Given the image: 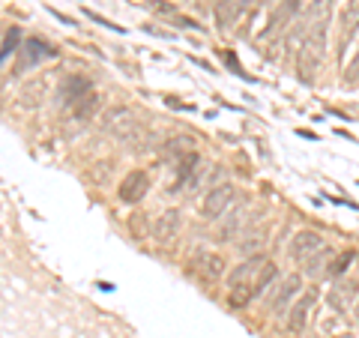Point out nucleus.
I'll return each mask as SVG.
<instances>
[{
  "label": "nucleus",
  "instance_id": "21",
  "mask_svg": "<svg viewBox=\"0 0 359 338\" xmlns=\"http://www.w3.org/2000/svg\"><path fill=\"white\" fill-rule=\"evenodd\" d=\"M96 105H99V99H96V93H90L87 99H81V102L75 105V120H87L90 114L96 111Z\"/></svg>",
  "mask_w": 359,
  "mask_h": 338
},
{
  "label": "nucleus",
  "instance_id": "9",
  "mask_svg": "<svg viewBox=\"0 0 359 338\" xmlns=\"http://www.w3.org/2000/svg\"><path fill=\"white\" fill-rule=\"evenodd\" d=\"M318 249H323V236L318 231H311V228L297 231L294 240H290V257H294L297 264H306Z\"/></svg>",
  "mask_w": 359,
  "mask_h": 338
},
{
  "label": "nucleus",
  "instance_id": "2",
  "mask_svg": "<svg viewBox=\"0 0 359 338\" xmlns=\"http://www.w3.org/2000/svg\"><path fill=\"white\" fill-rule=\"evenodd\" d=\"M323 51H327V27H318L311 30L306 39L299 45V58H297V72L306 84L314 81V75H318L320 63H323Z\"/></svg>",
  "mask_w": 359,
  "mask_h": 338
},
{
  "label": "nucleus",
  "instance_id": "22",
  "mask_svg": "<svg viewBox=\"0 0 359 338\" xmlns=\"http://www.w3.org/2000/svg\"><path fill=\"white\" fill-rule=\"evenodd\" d=\"M219 58H222V63H224V66H231V69L237 72L240 78H249V75L243 72V66H240V60H237V54H233V51H219Z\"/></svg>",
  "mask_w": 359,
  "mask_h": 338
},
{
  "label": "nucleus",
  "instance_id": "14",
  "mask_svg": "<svg viewBox=\"0 0 359 338\" xmlns=\"http://www.w3.org/2000/svg\"><path fill=\"white\" fill-rule=\"evenodd\" d=\"M180 228H183V216H180L177 210H165L159 219L153 222V240L156 243H171L180 236Z\"/></svg>",
  "mask_w": 359,
  "mask_h": 338
},
{
  "label": "nucleus",
  "instance_id": "13",
  "mask_svg": "<svg viewBox=\"0 0 359 338\" xmlns=\"http://www.w3.org/2000/svg\"><path fill=\"white\" fill-rule=\"evenodd\" d=\"M192 269H195V273L204 278V281H216V278L224 276V269H228V261H224L222 255H216V252H201V255H195Z\"/></svg>",
  "mask_w": 359,
  "mask_h": 338
},
{
  "label": "nucleus",
  "instance_id": "10",
  "mask_svg": "<svg viewBox=\"0 0 359 338\" xmlns=\"http://www.w3.org/2000/svg\"><path fill=\"white\" fill-rule=\"evenodd\" d=\"M147 191H150V174L147 171H132V174L123 177L117 195H120L123 204H138Z\"/></svg>",
  "mask_w": 359,
  "mask_h": 338
},
{
  "label": "nucleus",
  "instance_id": "16",
  "mask_svg": "<svg viewBox=\"0 0 359 338\" xmlns=\"http://www.w3.org/2000/svg\"><path fill=\"white\" fill-rule=\"evenodd\" d=\"M198 165H201V156L198 153H183V156H180V159H177V183H174L171 191L183 189L186 183H192V177L198 174Z\"/></svg>",
  "mask_w": 359,
  "mask_h": 338
},
{
  "label": "nucleus",
  "instance_id": "12",
  "mask_svg": "<svg viewBox=\"0 0 359 338\" xmlns=\"http://www.w3.org/2000/svg\"><path fill=\"white\" fill-rule=\"evenodd\" d=\"M299 290H302V278H299V276H287V278H282V285L276 288L273 299H269V311H276V314L287 311V309H290V302L299 297Z\"/></svg>",
  "mask_w": 359,
  "mask_h": 338
},
{
  "label": "nucleus",
  "instance_id": "7",
  "mask_svg": "<svg viewBox=\"0 0 359 338\" xmlns=\"http://www.w3.org/2000/svg\"><path fill=\"white\" fill-rule=\"evenodd\" d=\"M356 299H359V281L356 278H335V285L332 290L327 294V302L339 311V314H347V309L356 306Z\"/></svg>",
  "mask_w": 359,
  "mask_h": 338
},
{
  "label": "nucleus",
  "instance_id": "23",
  "mask_svg": "<svg viewBox=\"0 0 359 338\" xmlns=\"http://www.w3.org/2000/svg\"><path fill=\"white\" fill-rule=\"evenodd\" d=\"M243 216H245V210L240 207V210H237V212H233V216H231V222H228V224H224V228H222V236H233V234H237V228L243 224Z\"/></svg>",
  "mask_w": 359,
  "mask_h": 338
},
{
  "label": "nucleus",
  "instance_id": "15",
  "mask_svg": "<svg viewBox=\"0 0 359 338\" xmlns=\"http://www.w3.org/2000/svg\"><path fill=\"white\" fill-rule=\"evenodd\" d=\"M299 6H302V0H282V4L276 6V13L269 15L264 36H273V33H282V30L290 25V21H294V18L299 15Z\"/></svg>",
  "mask_w": 359,
  "mask_h": 338
},
{
  "label": "nucleus",
  "instance_id": "4",
  "mask_svg": "<svg viewBox=\"0 0 359 338\" xmlns=\"http://www.w3.org/2000/svg\"><path fill=\"white\" fill-rule=\"evenodd\" d=\"M233 204H237V189H233L231 183H219V186H212L207 195H204L201 212H204L207 222H219Z\"/></svg>",
  "mask_w": 359,
  "mask_h": 338
},
{
  "label": "nucleus",
  "instance_id": "5",
  "mask_svg": "<svg viewBox=\"0 0 359 338\" xmlns=\"http://www.w3.org/2000/svg\"><path fill=\"white\" fill-rule=\"evenodd\" d=\"M93 93V84H90L87 75H66L60 81V90H57V99L63 108H75L81 99H87Z\"/></svg>",
  "mask_w": 359,
  "mask_h": 338
},
{
  "label": "nucleus",
  "instance_id": "18",
  "mask_svg": "<svg viewBox=\"0 0 359 338\" xmlns=\"http://www.w3.org/2000/svg\"><path fill=\"white\" fill-rule=\"evenodd\" d=\"M330 261H332V252L323 245V249H318L314 252L309 261H306V276H311V278H318V276H327V266H330Z\"/></svg>",
  "mask_w": 359,
  "mask_h": 338
},
{
  "label": "nucleus",
  "instance_id": "1",
  "mask_svg": "<svg viewBox=\"0 0 359 338\" xmlns=\"http://www.w3.org/2000/svg\"><path fill=\"white\" fill-rule=\"evenodd\" d=\"M266 261H269L266 255H252V257H245L243 264H237L228 273V297L224 299H228L231 309H245L255 299L257 278H261Z\"/></svg>",
  "mask_w": 359,
  "mask_h": 338
},
{
  "label": "nucleus",
  "instance_id": "8",
  "mask_svg": "<svg viewBox=\"0 0 359 338\" xmlns=\"http://www.w3.org/2000/svg\"><path fill=\"white\" fill-rule=\"evenodd\" d=\"M102 129L108 135H114V138H129V135L135 132V111L132 108H108L105 117H102Z\"/></svg>",
  "mask_w": 359,
  "mask_h": 338
},
{
  "label": "nucleus",
  "instance_id": "17",
  "mask_svg": "<svg viewBox=\"0 0 359 338\" xmlns=\"http://www.w3.org/2000/svg\"><path fill=\"white\" fill-rule=\"evenodd\" d=\"M339 25H341V42L347 45L353 39L356 27H359V0H347V6L341 9V15H339Z\"/></svg>",
  "mask_w": 359,
  "mask_h": 338
},
{
  "label": "nucleus",
  "instance_id": "25",
  "mask_svg": "<svg viewBox=\"0 0 359 338\" xmlns=\"http://www.w3.org/2000/svg\"><path fill=\"white\" fill-rule=\"evenodd\" d=\"M153 6L159 9V13H165V15H171V13H174V6H168L165 0H153Z\"/></svg>",
  "mask_w": 359,
  "mask_h": 338
},
{
  "label": "nucleus",
  "instance_id": "20",
  "mask_svg": "<svg viewBox=\"0 0 359 338\" xmlns=\"http://www.w3.org/2000/svg\"><path fill=\"white\" fill-rule=\"evenodd\" d=\"M18 42H21V30L13 27V30H9L6 36H4V45H0V63H4L9 54H15V51H18Z\"/></svg>",
  "mask_w": 359,
  "mask_h": 338
},
{
  "label": "nucleus",
  "instance_id": "19",
  "mask_svg": "<svg viewBox=\"0 0 359 338\" xmlns=\"http://www.w3.org/2000/svg\"><path fill=\"white\" fill-rule=\"evenodd\" d=\"M353 261H356V252H353V249L332 255V261H330V266H327V276H330V278H341L347 269H351Z\"/></svg>",
  "mask_w": 359,
  "mask_h": 338
},
{
  "label": "nucleus",
  "instance_id": "6",
  "mask_svg": "<svg viewBox=\"0 0 359 338\" xmlns=\"http://www.w3.org/2000/svg\"><path fill=\"white\" fill-rule=\"evenodd\" d=\"M314 302H318V290H314V288H309L306 294H299L294 302H290V309H287V330L294 335H299L302 330H306Z\"/></svg>",
  "mask_w": 359,
  "mask_h": 338
},
{
  "label": "nucleus",
  "instance_id": "11",
  "mask_svg": "<svg viewBox=\"0 0 359 338\" xmlns=\"http://www.w3.org/2000/svg\"><path fill=\"white\" fill-rule=\"evenodd\" d=\"M48 58H57V48H51L48 42H42V39H27L25 42V48L18 51V63H15V69H30V66H39L42 60H48Z\"/></svg>",
  "mask_w": 359,
  "mask_h": 338
},
{
  "label": "nucleus",
  "instance_id": "3",
  "mask_svg": "<svg viewBox=\"0 0 359 338\" xmlns=\"http://www.w3.org/2000/svg\"><path fill=\"white\" fill-rule=\"evenodd\" d=\"M330 13H332V0H309V4H306V13H302V21L297 25L294 36L287 39V45H294L297 39H306L311 30L327 27Z\"/></svg>",
  "mask_w": 359,
  "mask_h": 338
},
{
  "label": "nucleus",
  "instance_id": "24",
  "mask_svg": "<svg viewBox=\"0 0 359 338\" xmlns=\"http://www.w3.org/2000/svg\"><path fill=\"white\" fill-rule=\"evenodd\" d=\"M356 78H359V51H356V58L351 60V66L344 69V81H347V84H353Z\"/></svg>",
  "mask_w": 359,
  "mask_h": 338
},
{
  "label": "nucleus",
  "instance_id": "26",
  "mask_svg": "<svg viewBox=\"0 0 359 338\" xmlns=\"http://www.w3.org/2000/svg\"><path fill=\"white\" fill-rule=\"evenodd\" d=\"M356 320H359V299H356Z\"/></svg>",
  "mask_w": 359,
  "mask_h": 338
}]
</instances>
